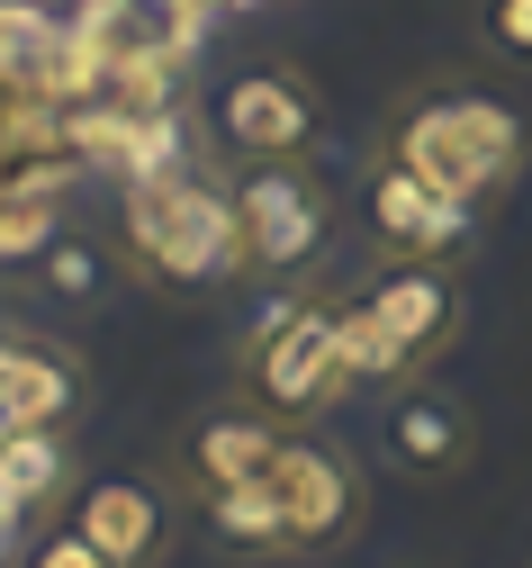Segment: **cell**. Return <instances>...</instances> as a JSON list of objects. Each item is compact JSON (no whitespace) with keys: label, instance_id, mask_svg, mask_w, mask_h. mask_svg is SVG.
Here are the masks:
<instances>
[{"label":"cell","instance_id":"obj_1","mask_svg":"<svg viewBox=\"0 0 532 568\" xmlns=\"http://www.w3.org/2000/svg\"><path fill=\"white\" fill-rule=\"evenodd\" d=\"M370 154L415 172V181H433L442 199H461L470 217H488V207L523 181V163H532V126H523L514 100H496V91H479L461 73H433V82H406L389 100Z\"/></svg>","mask_w":532,"mask_h":568},{"label":"cell","instance_id":"obj_2","mask_svg":"<svg viewBox=\"0 0 532 568\" xmlns=\"http://www.w3.org/2000/svg\"><path fill=\"white\" fill-rule=\"evenodd\" d=\"M118 280L154 298H217L244 280V226H235V172L154 163L118 190Z\"/></svg>","mask_w":532,"mask_h":568},{"label":"cell","instance_id":"obj_3","mask_svg":"<svg viewBox=\"0 0 532 568\" xmlns=\"http://www.w3.org/2000/svg\"><path fill=\"white\" fill-rule=\"evenodd\" d=\"M235 397H253L280 424H317L325 406L361 397V352H352V307L343 290H280L271 316L235 343Z\"/></svg>","mask_w":532,"mask_h":568},{"label":"cell","instance_id":"obj_4","mask_svg":"<svg viewBox=\"0 0 532 568\" xmlns=\"http://www.w3.org/2000/svg\"><path fill=\"white\" fill-rule=\"evenodd\" d=\"M235 226H244V280L262 290H325L334 253L352 235V199L325 181L317 154L235 172Z\"/></svg>","mask_w":532,"mask_h":568},{"label":"cell","instance_id":"obj_5","mask_svg":"<svg viewBox=\"0 0 532 568\" xmlns=\"http://www.w3.org/2000/svg\"><path fill=\"white\" fill-rule=\"evenodd\" d=\"M343 307H352L361 388L433 379V362L461 343V262H370L343 290Z\"/></svg>","mask_w":532,"mask_h":568},{"label":"cell","instance_id":"obj_6","mask_svg":"<svg viewBox=\"0 0 532 568\" xmlns=\"http://www.w3.org/2000/svg\"><path fill=\"white\" fill-rule=\"evenodd\" d=\"M208 145L225 172H253V163H298V154H325V100L317 82L280 54L235 63L217 91H208Z\"/></svg>","mask_w":532,"mask_h":568},{"label":"cell","instance_id":"obj_7","mask_svg":"<svg viewBox=\"0 0 532 568\" xmlns=\"http://www.w3.org/2000/svg\"><path fill=\"white\" fill-rule=\"evenodd\" d=\"M280 496V524H289V559H334L352 550V532L370 524V478L343 443H325L317 424H289L280 460L262 469Z\"/></svg>","mask_w":532,"mask_h":568},{"label":"cell","instance_id":"obj_8","mask_svg":"<svg viewBox=\"0 0 532 568\" xmlns=\"http://www.w3.org/2000/svg\"><path fill=\"white\" fill-rule=\"evenodd\" d=\"M352 235H361L370 262H461L479 217L461 199H442L433 181H415V172L370 154L361 181H352Z\"/></svg>","mask_w":532,"mask_h":568},{"label":"cell","instance_id":"obj_9","mask_svg":"<svg viewBox=\"0 0 532 568\" xmlns=\"http://www.w3.org/2000/svg\"><path fill=\"white\" fill-rule=\"evenodd\" d=\"M280 443H289V424H280V415H262L253 397H225V406L190 415L181 434H172L163 478L181 487V506H199V496H225V487L262 478V469L280 460Z\"/></svg>","mask_w":532,"mask_h":568},{"label":"cell","instance_id":"obj_10","mask_svg":"<svg viewBox=\"0 0 532 568\" xmlns=\"http://www.w3.org/2000/svg\"><path fill=\"white\" fill-rule=\"evenodd\" d=\"M91 397L82 352L37 334V325H0V443L10 434H72Z\"/></svg>","mask_w":532,"mask_h":568},{"label":"cell","instance_id":"obj_11","mask_svg":"<svg viewBox=\"0 0 532 568\" xmlns=\"http://www.w3.org/2000/svg\"><path fill=\"white\" fill-rule=\"evenodd\" d=\"M379 460L415 487H451L470 460H479V415L470 397H451L433 379H406L389 406H379Z\"/></svg>","mask_w":532,"mask_h":568},{"label":"cell","instance_id":"obj_12","mask_svg":"<svg viewBox=\"0 0 532 568\" xmlns=\"http://www.w3.org/2000/svg\"><path fill=\"white\" fill-rule=\"evenodd\" d=\"M72 524H82L118 568H163L181 515H172V487L163 478H135V469H109V478H82L72 487Z\"/></svg>","mask_w":532,"mask_h":568},{"label":"cell","instance_id":"obj_13","mask_svg":"<svg viewBox=\"0 0 532 568\" xmlns=\"http://www.w3.org/2000/svg\"><path fill=\"white\" fill-rule=\"evenodd\" d=\"M72 487H82L72 434H10L0 443V496H10L19 524H46L54 506H72Z\"/></svg>","mask_w":532,"mask_h":568},{"label":"cell","instance_id":"obj_14","mask_svg":"<svg viewBox=\"0 0 532 568\" xmlns=\"http://www.w3.org/2000/svg\"><path fill=\"white\" fill-rule=\"evenodd\" d=\"M190 515H199L208 550H225V559H289V524H280L271 478H244V487H225V496H199Z\"/></svg>","mask_w":532,"mask_h":568},{"label":"cell","instance_id":"obj_15","mask_svg":"<svg viewBox=\"0 0 532 568\" xmlns=\"http://www.w3.org/2000/svg\"><path fill=\"white\" fill-rule=\"evenodd\" d=\"M181 10L190 0H100V37H109V54H172V37H181Z\"/></svg>","mask_w":532,"mask_h":568},{"label":"cell","instance_id":"obj_16","mask_svg":"<svg viewBox=\"0 0 532 568\" xmlns=\"http://www.w3.org/2000/svg\"><path fill=\"white\" fill-rule=\"evenodd\" d=\"M470 45L496 63V73L532 82V0H479L470 10Z\"/></svg>","mask_w":532,"mask_h":568},{"label":"cell","instance_id":"obj_17","mask_svg":"<svg viewBox=\"0 0 532 568\" xmlns=\"http://www.w3.org/2000/svg\"><path fill=\"white\" fill-rule=\"evenodd\" d=\"M109 271H118V244H46L37 290H54V298H100Z\"/></svg>","mask_w":532,"mask_h":568},{"label":"cell","instance_id":"obj_18","mask_svg":"<svg viewBox=\"0 0 532 568\" xmlns=\"http://www.w3.org/2000/svg\"><path fill=\"white\" fill-rule=\"evenodd\" d=\"M46 244H54V207H37V199H0V262H46Z\"/></svg>","mask_w":532,"mask_h":568},{"label":"cell","instance_id":"obj_19","mask_svg":"<svg viewBox=\"0 0 532 568\" xmlns=\"http://www.w3.org/2000/svg\"><path fill=\"white\" fill-rule=\"evenodd\" d=\"M19 568H118V559H109V550H100V541H91L82 524L63 515V524H46V532H37L28 550H19Z\"/></svg>","mask_w":532,"mask_h":568}]
</instances>
